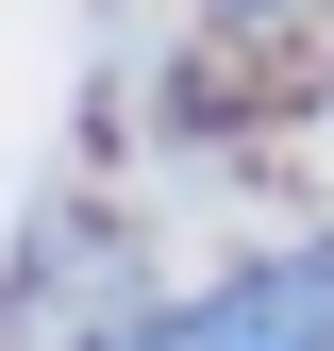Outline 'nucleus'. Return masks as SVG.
<instances>
[{
  "instance_id": "1",
  "label": "nucleus",
  "mask_w": 334,
  "mask_h": 351,
  "mask_svg": "<svg viewBox=\"0 0 334 351\" xmlns=\"http://www.w3.org/2000/svg\"><path fill=\"white\" fill-rule=\"evenodd\" d=\"M117 351H334V251H250L234 285L167 301V318L117 335Z\"/></svg>"
}]
</instances>
